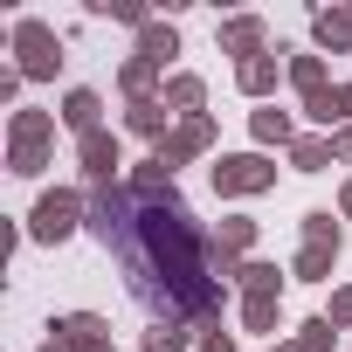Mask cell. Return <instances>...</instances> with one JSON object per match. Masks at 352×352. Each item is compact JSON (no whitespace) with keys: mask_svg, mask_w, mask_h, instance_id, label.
I'll use <instances>...</instances> for the list:
<instances>
[{"mask_svg":"<svg viewBox=\"0 0 352 352\" xmlns=\"http://www.w3.org/2000/svg\"><path fill=\"white\" fill-rule=\"evenodd\" d=\"M76 228H90V194L83 187H42V201L28 208V242L63 249Z\"/></svg>","mask_w":352,"mask_h":352,"instance_id":"cell-1","label":"cell"},{"mask_svg":"<svg viewBox=\"0 0 352 352\" xmlns=\"http://www.w3.org/2000/svg\"><path fill=\"white\" fill-rule=\"evenodd\" d=\"M8 49H14V69H21L28 83H56V69L69 63V56H63V35H56L42 14H21V21L8 28Z\"/></svg>","mask_w":352,"mask_h":352,"instance_id":"cell-2","label":"cell"},{"mask_svg":"<svg viewBox=\"0 0 352 352\" xmlns=\"http://www.w3.org/2000/svg\"><path fill=\"white\" fill-rule=\"evenodd\" d=\"M208 180H214L221 201H256V194L276 187V159H270V152H221V159L208 166Z\"/></svg>","mask_w":352,"mask_h":352,"instance_id":"cell-3","label":"cell"},{"mask_svg":"<svg viewBox=\"0 0 352 352\" xmlns=\"http://www.w3.org/2000/svg\"><path fill=\"white\" fill-rule=\"evenodd\" d=\"M276 83H290V49L283 42L270 56H256V63H235V90L249 104H276Z\"/></svg>","mask_w":352,"mask_h":352,"instance_id":"cell-4","label":"cell"},{"mask_svg":"<svg viewBox=\"0 0 352 352\" xmlns=\"http://www.w3.org/2000/svg\"><path fill=\"white\" fill-rule=\"evenodd\" d=\"M214 49L235 56V63H256V56H270L276 42H270V21H263V14H228V21L214 28Z\"/></svg>","mask_w":352,"mask_h":352,"instance_id":"cell-5","label":"cell"},{"mask_svg":"<svg viewBox=\"0 0 352 352\" xmlns=\"http://www.w3.org/2000/svg\"><path fill=\"white\" fill-rule=\"evenodd\" d=\"M76 166H83V187H97V180H124V145H118V131H90V138H76Z\"/></svg>","mask_w":352,"mask_h":352,"instance_id":"cell-6","label":"cell"},{"mask_svg":"<svg viewBox=\"0 0 352 352\" xmlns=\"http://www.w3.org/2000/svg\"><path fill=\"white\" fill-rule=\"evenodd\" d=\"M49 338L63 352H97V345H111V318L104 311H63V318H49Z\"/></svg>","mask_w":352,"mask_h":352,"instance_id":"cell-7","label":"cell"},{"mask_svg":"<svg viewBox=\"0 0 352 352\" xmlns=\"http://www.w3.org/2000/svg\"><path fill=\"white\" fill-rule=\"evenodd\" d=\"M124 187H131L138 208H187V201H180V180H173L159 159H138V166L124 173Z\"/></svg>","mask_w":352,"mask_h":352,"instance_id":"cell-8","label":"cell"},{"mask_svg":"<svg viewBox=\"0 0 352 352\" xmlns=\"http://www.w3.org/2000/svg\"><path fill=\"white\" fill-rule=\"evenodd\" d=\"M56 111H35V104H21V111H8V152H49L56 145Z\"/></svg>","mask_w":352,"mask_h":352,"instance_id":"cell-9","label":"cell"},{"mask_svg":"<svg viewBox=\"0 0 352 352\" xmlns=\"http://www.w3.org/2000/svg\"><path fill=\"white\" fill-rule=\"evenodd\" d=\"M249 138H256V152H290L304 131H297V111H276V104H256L249 111Z\"/></svg>","mask_w":352,"mask_h":352,"instance_id":"cell-10","label":"cell"},{"mask_svg":"<svg viewBox=\"0 0 352 352\" xmlns=\"http://www.w3.org/2000/svg\"><path fill=\"white\" fill-rule=\"evenodd\" d=\"M63 131H76V138H90V131H104V90H90V83H69L63 90Z\"/></svg>","mask_w":352,"mask_h":352,"instance_id":"cell-11","label":"cell"},{"mask_svg":"<svg viewBox=\"0 0 352 352\" xmlns=\"http://www.w3.org/2000/svg\"><path fill=\"white\" fill-rule=\"evenodd\" d=\"M173 124H180V118L166 111V97H152V104H124V131H131V138H145V145H166V138H173Z\"/></svg>","mask_w":352,"mask_h":352,"instance_id":"cell-12","label":"cell"},{"mask_svg":"<svg viewBox=\"0 0 352 352\" xmlns=\"http://www.w3.org/2000/svg\"><path fill=\"white\" fill-rule=\"evenodd\" d=\"M311 42H318V56H345L352 49V8H318L311 14Z\"/></svg>","mask_w":352,"mask_h":352,"instance_id":"cell-13","label":"cell"},{"mask_svg":"<svg viewBox=\"0 0 352 352\" xmlns=\"http://www.w3.org/2000/svg\"><path fill=\"white\" fill-rule=\"evenodd\" d=\"M118 90H124V104H152V97H166V76H159L152 63L124 56V63H118Z\"/></svg>","mask_w":352,"mask_h":352,"instance_id":"cell-14","label":"cell"},{"mask_svg":"<svg viewBox=\"0 0 352 352\" xmlns=\"http://www.w3.org/2000/svg\"><path fill=\"white\" fill-rule=\"evenodd\" d=\"M297 235H304V249H331V256H345V221H338V208H311V214L297 221Z\"/></svg>","mask_w":352,"mask_h":352,"instance_id":"cell-15","label":"cell"},{"mask_svg":"<svg viewBox=\"0 0 352 352\" xmlns=\"http://www.w3.org/2000/svg\"><path fill=\"white\" fill-rule=\"evenodd\" d=\"M166 111H173V118H201V111H208V83H201L194 69H173V76H166Z\"/></svg>","mask_w":352,"mask_h":352,"instance_id":"cell-16","label":"cell"},{"mask_svg":"<svg viewBox=\"0 0 352 352\" xmlns=\"http://www.w3.org/2000/svg\"><path fill=\"white\" fill-rule=\"evenodd\" d=\"M283 283H290V270H276V263H263V256H249V263L235 270V290H242V297H283Z\"/></svg>","mask_w":352,"mask_h":352,"instance_id":"cell-17","label":"cell"},{"mask_svg":"<svg viewBox=\"0 0 352 352\" xmlns=\"http://www.w3.org/2000/svg\"><path fill=\"white\" fill-rule=\"evenodd\" d=\"M235 318H242V331H256V338L276 345V331H283V297H242Z\"/></svg>","mask_w":352,"mask_h":352,"instance_id":"cell-18","label":"cell"},{"mask_svg":"<svg viewBox=\"0 0 352 352\" xmlns=\"http://www.w3.org/2000/svg\"><path fill=\"white\" fill-rule=\"evenodd\" d=\"M173 56H180V28H173V21H152L145 35H138V63H152L159 76L173 69Z\"/></svg>","mask_w":352,"mask_h":352,"instance_id":"cell-19","label":"cell"},{"mask_svg":"<svg viewBox=\"0 0 352 352\" xmlns=\"http://www.w3.org/2000/svg\"><path fill=\"white\" fill-rule=\"evenodd\" d=\"M290 90H297V97L331 90V69H324V56H318V49H290Z\"/></svg>","mask_w":352,"mask_h":352,"instance_id":"cell-20","label":"cell"},{"mask_svg":"<svg viewBox=\"0 0 352 352\" xmlns=\"http://www.w3.org/2000/svg\"><path fill=\"white\" fill-rule=\"evenodd\" d=\"M283 159H290V173H324V166H338V152H331V131H304V138H297Z\"/></svg>","mask_w":352,"mask_h":352,"instance_id":"cell-21","label":"cell"},{"mask_svg":"<svg viewBox=\"0 0 352 352\" xmlns=\"http://www.w3.org/2000/svg\"><path fill=\"white\" fill-rule=\"evenodd\" d=\"M256 235H263V221H249V214H228V221L214 228V249H221L228 263H249V249H256Z\"/></svg>","mask_w":352,"mask_h":352,"instance_id":"cell-22","label":"cell"},{"mask_svg":"<svg viewBox=\"0 0 352 352\" xmlns=\"http://www.w3.org/2000/svg\"><path fill=\"white\" fill-rule=\"evenodd\" d=\"M304 124H318V131H338L345 124V111H338V83L331 90H318V97H304V111H297Z\"/></svg>","mask_w":352,"mask_h":352,"instance_id":"cell-23","label":"cell"},{"mask_svg":"<svg viewBox=\"0 0 352 352\" xmlns=\"http://www.w3.org/2000/svg\"><path fill=\"white\" fill-rule=\"evenodd\" d=\"M331 270H338L331 249H297V256H290V276H297V283H331Z\"/></svg>","mask_w":352,"mask_h":352,"instance_id":"cell-24","label":"cell"},{"mask_svg":"<svg viewBox=\"0 0 352 352\" xmlns=\"http://www.w3.org/2000/svg\"><path fill=\"white\" fill-rule=\"evenodd\" d=\"M290 345H297V352H331V345H338V324L318 311V318H304V324L290 331Z\"/></svg>","mask_w":352,"mask_h":352,"instance_id":"cell-25","label":"cell"},{"mask_svg":"<svg viewBox=\"0 0 352 352\" xmlns=\"http://www.w3.org/2000/svg\"><path fill=\"white\" fill-rule=\"evenodd\" d=\"M90 14H111V21H124V28H138V35L159 21V14L145 8V0H90Z\"/></svg>","mask_w":352,"mask_h":352,"instance_id":"cell-26","label":"cell"},{"mask_svg":"<svg viewBox=\"0 0 352 352\" xmlns=\"http://www.w3.org/2000/svg\"><path fill=\"white\" fill-rule=\"evenodd\" d=\"M138 352H194V338H187V324H145Z\"/></svg>","mask_w":352,"mask_h":352,"instance_id":"cell-27","label":"cell"},{"mask_svg":"<svg viewBox=\"0 0 352 352\" xmlns=\"http://www.w3.org/2000/svg\"><path fill=\"white\" fill-rule=\"evenodd\" d=\"M49 166H56L49 152H8V173H14V180H42Z\"/></svg>","mask_w":352,"mask_h":352,"instance_id":"cell-28","label":"cell"},{"mask_svg":"<svg viewBox=\"0 0 352 352\" xmlns=\"http://www.w3.org/2000/svg\"><path fill=\"white\" fill-rule=\"evenodd\" d=\"M324 318H331L338 331H352V283H338V290H331V304H324Z\"/></svg>","mask_w":352,"mask_h":352,"instance_id":"cell-29","label":"cell"},{"mask_svg":"<svg viewBox=\"0 0 352 352\" xmlns=\"http://www.w3.org/2000/svg\"><path fill=\"white\" fill-rule=\"evenodd\" d=\"M194 352H235V331H201Z\"/></svg>","mask_w":352,"mask_h":352,"instance_id":"cell-30","label":"cell"},{"mask_svg":"<svg viewBox=\"0 0 352 352\" xmlns=\"http://www.w3.org/2000/svg\"><path fill=\"white\" fill-rule=\"evenodd\" d=\"M21 83H28L21 69H0V104H14V97H21Z\"/></svg>","mask_w":352,"mask_h":352,"instance_id":"cell-31","label":"cell"},{"mask_svg":"<svg viewBox=\"0 0 352 352\" xmlns=\"http://www.w3.org/2000/svg\"><path fill=\"white\" fill-rule=\"evenodd\" d=\"M331 152H338V166H352V124H338V131H331Z\"/></svg>","mask_w":352,"mask_h":352,"instance_id":"cell-32","label":"cell"},{"mask_svg":"<svg viewBox=\"0 0 352 352\" xmlns=\"http://www.w3.org/2000/svg\"><path fill=\"white\" fill-rule=\"evenodd\" d=\"M338 221H352V180L338 187Z\"/></svg>","mask_w":352,"mask_h":352,"instance_id":"cell-33","label":"cell"},{"mask_svg":"<svg viewBox=\"0 0 352 352\" xmlns=\"http://www.w3.org/2000/svg\"><path fill=\"white\" fill-rule=\"evenodd\" d=\"M270 352H297V345H290V338H276V345H270Z\"/></svg>","mask_w":352,"mask_h":352,"instance_id":"cell-34","label":"cell"},{"mask_svg":"<svg viewBox=\"0 0 352 352\" xmlns=\"http://www.w3.org/2000/svg\"><path fill=\"white\" fill-rule=\"evenodd\" d=\"M35 352H63V345H56V338H42V345H35Z\"/></svg>","mask_w":352,"mask_h":352,"instance_id":"cell-35","label":"cell"},{"mask_svg":"<svg viewBox=\"0 0 352 352\" xmlns=\"http://www.w3.org/2000/svg\"><path fill=\"white\" fill-rule=\"evenodd\" d=\"M97 352H118V345H97Z\"/></svg>","mask_w":352,"mask_h":352,"instance_id":"cell-36","label":"cell"}]
</instances>
